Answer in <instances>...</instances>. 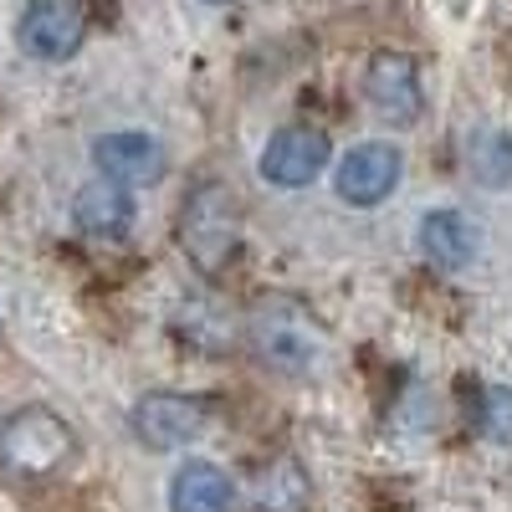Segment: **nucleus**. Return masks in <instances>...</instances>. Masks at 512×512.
I'll return each mask as SVG.
<instances>
[{
    "instance_id": "nucleus-6",
    "label": "nucleus",
    "mask_w": 512,
    "mask_h": 512,
    "mask_svg": "<svg viewBox=\"0 0 512 512\" xmlns=\"http://www.w3.org/2000/svg\"><path fill=\"white\" fill-rule=\"evenodd\" d=\"M16 41L36 62H67V57H77L82 41H88V16H82L77 0H31L21 11Z\"/></svg>"
},
{
    "instance_id": "nucleus-7",
    "label": "nucleus",
    "mask_w": 512,
    "mask_h": 512,
    "mask_svg": "<svg viewBox=\"0 0 512 512\" xmlns=\"http://www.w3.org/2000/svg\"><path fill=\"white\" fill-rule=\"evenodd\" d=\"M364 98L369 108L384 118V123H395V128H410L420 123L425 113V88H420V67L415 57L405 52H379L364 72Z\"/></svg>"
},
{
    "instance_id": "nucleus-5",
    "label": "nucleus",
    "mask_w": 512,
    "mask_h": 512,
    "mask_svg": "<svg viewBox=\"0 0 512 512\" xmlns=\"http://www.w3.org/2000/svg\"><path fill=\"white\" fill-rule=\"evenodd\" d=\"M256 169H262V180L277 185V190H303L328 169V134L313 123H287L267 139Z\"/></svg>"
},
{
    "instance_id": "nucleus-14",
    "label": "nucleus",
    "mask_w": 512,
    "mask_h": 512,
    "mask_svg": "<svg viewBox=\"0 0 512 512\" xmlns=\"http://www.w3.org/2000/svg\"><path fill=\"white\" fill-rule=\"evenodd\" d=\"M472 175L487 190L512 185V134H502V128H482V134H472Z\"/></svg>"
},
{
    "instance_id": "nucleus-15",
    "label": "nucleus",
    "mask_w": 512,
    "mask_h": 512,
    "mask_svg": "<svg viewBox=\"0 0 512 512\" xmlns=\"http://www.w3.org/2000/svg\"><path fill=\"white\" fill-rule=\"evenodd\" d=\"M477 425H482V431H487L492 441L512 446V390H507V384H492V390H482Z\"/></svg>"
},
{
    "instance_id": "nucleus-1",
    "label": "nucleus",
    "mask_w": 512,
    "mask_h": 512,
    "mask_svg": "<svg viewBox=\"0 0 512 512\" xmlns=\"http://www.w3.org/2000/svg\"><path fill=\"white\" fill-rule=\"evenodd\" d=\"M77 431L52 405H21L0 420V477L11 487H47L72 472Z\"/></svg>"
},
{
    "instance_id": "nucleus-8",
    "label": "nucleus",
    "mask_w": 512,
    "mask_h": 512,
    "mask_svg": "<svg viewBox=\"0 0 512 512\" xmlns=\"http://www.w3.org/2000/svg\"><path fill=\"white\" fill-rule=\"evenodd\" d=\"M400 175H405L400 149L369 139V144H359V149H349L344 159H338L333 190H338V200H344V205H364L369 210L379 200H390V190L400 185Z\"/></svg>"
},
{
    "instance_id": "nucleus-13",
    "label": "nucleus",
    "mask_w": 512,
    "mask_h": 512,
    "mask_svg": "<svg viewBox=\"0 0 512 512\" xmlns=\"http://www.w3.org/2000/svg\"><path fill=\"white\" fill-rule=\"evenodd\" d=\"M256 512H308L313 502V482L303 472V461L297 456H272L262 472H256Z\"/></svg>"
},
{
    "instance_id": "nucleus-4",
    "label": "nucleus",
    "mask_w": 512,
    "mask_h": 512,
    "mask_svg": "<svg viewBox=\"0 0 512 512\" xmlns=\"http://www.w3.org/2000/svg\"><path fill=\"white\" fill-rule=\"evenodd\" d=\"M210 420H216V410H210L205 395L154 390L128 410V431H134V441L149 446V451H180V446H190L210 431Z\"/></svg>"
},
{
    "instance_id": "nucleus-11",
    "label": "nucleus",
    "mask_w": 512,
    "mask_h": 512,
    "mask_svg": "<svg viewBox=\"0 0 512 512\" xmlns=\"http://www.w3.org/2000/svg\"><path fill=\"white\" fill-rule=\"evenodd\" d=\"M477 251V226L461 216V210H431L420 221V256L436 272H461Z\"/></svg>"
},
{
    "instance_id": "nucleus-9",
    "label": "nucleus",
    "mask_w": 512,
    "mask_h": 512,
    "mask_svg": "<svg viewBox=\"0 0 512 512\" xmlns=\"http://www.w3.org/2000/svg\"><path fill=\"white\" fill-rule=\"evenodd\" d=\"M93 169L123 190L159 185L164 180V144L154 134H139V128H118V134H103L93 144Z\"/></svg>"
},
{
    "instance_id": "nucleus-12",
    "label": "nucleus",
    "mask_w": 512,
    "mask_h": 512,
    "mask_svg": "<svg viewBox=\"0 0 512 512\" xmlns=\"http://www.w3.org/2000/svg\"><path fill=\"white\" fill-rule=\"evenodd\" d=\"M236 487L216 461H185L169 477V512H231Z\"/></svg>"
},
{
    "instance_id": "nucleus-3",
    "label": "nucleus",
    "mask_w": 512,
    "mask_h": 512,
    "mask_svg": "<svg viewBox=\"0 0 512 512\" xmlns=\"http://www.w3.org/2000/svg\"><path fill=\"white\" fill-rule=\"evenodd\" d=\"M180 246L200 272H221L231 262L241 246V200L231 195V185L205 180L200 190H190L180 210Z\"/></svg>"
},
{
    "instance_id": "nucleus-10",
    "label": "nucleus",
    "mask_w": 512,
    "mask_h": 512,
    "mask_svg": "<svg viewBox=\"0 0 512 512\" xmlns=\"http://www.w3.org/2000/svg\"><path fill=\"white\" fill-rule=\"evenodd\" d=\"M72 221H77L82 236H93V241H123L128 231H134V195L98 175V180H88L77 190Z\"/></svg>"
},
{
    "instance_id": "nucleus-2",
    "label": "nucleus",
    "mask_w": 512,
    "mask_h": 512,
    "mask_svg": "<svg viewBox=\"0 0 512 512\" xmlns=\"http://www.w3.org/2000/svg\"><path fill=\"white\" fill-rule=\"evenodd\" d=\"M246 344L267 369L297 374V379L323 369V359H328V333L313 318V308L297 303V297H282V292L262 297L246 313Z\"/></svg>"
}]
</instances>
